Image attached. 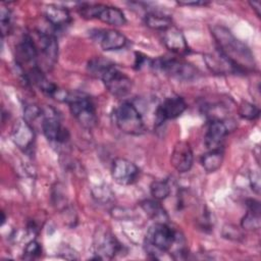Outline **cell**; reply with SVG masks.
<instances>
[{
  "instance_id": "cell-1",
  "label": "cell",
  "mask_w": 261,
  "mask_h": 261,
  "mask_svg": "<svg viewBox=\"0 0 261 261\" xmlns=\"http://www.w3.org/2000/svg\"><path fill=\"white\" fill-rule=\"evenodd\" d=\"M211 34L217 44V50L236 66L240 73L255 70L256 61L252 51L228 29L222 25H213Z\"/></svg>"
},
{
  "instance_id": "cell-2",
  "label": "cell",
  "mask_w": 261,
  "mask_h": 261,
  "mask_svg": "<svg viewBox=\"0 0 261 261\" xmlns=\"http://www.w3.org/2000/svg\"><path fill=\"white\" fill-rule=\"evenodd\" d=\"M177 231L165 222H155L152 224L145 239V250L153 258L159 259V254L169 252L176 237Z\"/></svg>"
},
{
  "instance_id": "cell-3",
  "label": "cell",
  "mask_w": 261,
  "mask_h": 261,
  "mask_svg": "<svg viewBox=\"0 0 261 261\" xmlns=\"http://www.w3.org/2000/svg\"><path fill=\"white\" fill-rule=\"evenodd\" d=\"M65 103L68 105L71 115L82 126L91 129L97 124L96 108L89 96L80 92H68Z\"/></svg>"
},
{
  "instance_id": "cell-4",
  "label": "cell",
  "mask_w": 261,
  "mask_h": 261,
  "mask_svg": "<svg viewBox=\"0 0 261 261\" xmlns=\"http://www.w3.org/2000/svg\"><path fill=\"white\" fill-rule=\"evenodd\" d=\"M151 67L177 81L190 82L199 76V70L190 62L172 57H160L152 60Z\"/></svg>"
},
{
  "instance_id": "cell-5",
  "label": "cell",
  "mask_w": 261,
  "mask_h": 261,
  "mask_svg": "<svg viewBox=\"0 0 261 261\" xmlns=\"http://www.w3.org/2000/svg\"><path fill=\"white\" fill-rule=\"evenodd\" d=\"M114 121L124 134L132 136L142 135L145 130L143 117L138 108L130 102H122L114 110Z\"/></svg>"
},
{
  "instance_id": "cell-6",
  "label": "cell",
  "mask_w": 261,
  "mask_h": 261,
  "mask_svg": "<svg viewBox=\"0 0 261 261\" xmlns=\"http://www.w3.org/2000/svg\"><path fill=\"white\" fill-rule=\"evenodd\" d=\"M93 248L95 259H112L122 251V245L107 228H97Z\"/></svg>"
},
{
  "instance_id": "cell-7",
  "label": "cell",
  "mask_w": 261,
  "mask_h": 261,
  "mask_svg": "<svg viewBox=\"0 0 261 261\" xmlns=\"http://www.w3.org/2000/svg\"><path fill=\"white\" fill-rule=\"evenodd\" d=\"M100 80L103 82L107 91L116 98H123L130 93L133 88L132 80L121 72L114 63L102 74Z\"/></svg>"
},
{
  "instance_id": "cell-8",
  "label": "cell",
  "mask_w": 261,
  "mask_h": 261,
  "mask_svg": "<svg viewBox=\"0 0 261 261\" xmlns=\"http://www.w3.org/2000/svg\"><path fill=\"white\" fill-rule=\"evenodd\" d=\"M39 50L34 39L25 35L15 47L16 65L21 69L22 73L38 66Z\"/></svg>"
},
{
  "instance_id": "cell-9",
  "label": "cell",
  "mask_w": 261,
  "mask_h": 261,
  "mask_svg": "<svg viewBox=\"0 0 261 261\" xmlns=\"http://www.w3.org/2000/svg\"><path fill=\"white\" fill-rule=\"evenodd\" d=\"M41 127L44 136L51 142L65 143L69 139L68 130L62 126L56 111L53 108L43 110Z\"/></svg>"
},
{
  "instance_id": "cell-10",
  "label": "cell",
  "mask_w": 261,
  "mask_h": 261,
  "mask_svg": "<svg viewBox=\"0 0 261 261\" xmlns=\"http://www.w3.org/2000/svg\"><path fill=\"white\" fill-rule=\"evenodd\" d=\"M140 175V168L125 158H116L111 165V176L121 186H129L137 181Z\"/></svg>"
},
{
  "instance_id": "cell-11",
  "label": "cell",
  "mask_w": 261,
  "mask_h": 261,
  "mask_svg": "<svg viewBox=\"0 0 261 261\" xmlns=\"http://www.w3.org/2000/svg\"><path fill=\"white\" fill-rule=\"evenodd\" d=\"M90 36L104 51L119 50L124 48L127 44L125 36L116 30L96 29L90 32Z\"/></svg>"
},
{
  "instance_id": "cell-12",
  "label": "cell",
  "mask_w": 261,
  "mask_h": 261,
  "mask_svg": "<svg viewBox=\"0 0 261 261\" xmlns=\"http://www.w3.org/2000/svg\"><path fill=\"white\" fill-rule=\"evenodd\" d=\"M11 139L19 150L29 153L33 149L36 139L33 125L24 118L16 120L11 129Z\"/></svg>"
},
{
  "instance_id": "cell-13",
  "label": "cell",
  "mask_w": 261,
  "mask_h": 261,
  "mask_svg": "<svg viewBox=\"0 0 261 261\" xmlns=\"http://www.w3.org/2000/svg\"><path fill=\"white\" fill-rule=\"evenodd\" d=\"M187 109V103L180 96L166 98L156 109V122L162 123L168 119H175Z\"/></svg>"
},
{
  "instance_id": "cell-14",
  "label": "cell",
  "mask_w": 261,
  "mask_h": 261,
  "mask_svg": "<svg viewBox=\"0 0 261 261\" xmlns=\"http://www.w3.org/2000/svg\"><path fill=\"white\" fill-rule=\"evenodd\" d=\"M193 161L194 155L190 144L185 141L177 142L174 145L170 156V163L173 168L179 173L187 172L191 169Z\"/></svg>"
},
{
  "instance_id": "cell-15",
  "label": "cell",
  "mask_w": 261,
  "mask_h": 261,
  "mask_svg": "<svg viewBox=\"0 0 261 261\" xmlns=\"http://www.w3.org/2000/svg\"><path fill=\"white\" fill-rule=\"evenodd\" d=\"M162 41L165 47L176 55L185 56L190 52V48L184 34L173 24L162 32Z\"/></svg>"
},
{
  "instance_id": "cell-16",
  "label": "cell",
  "mask_w": 261,
  "mask_h": 261,
  "mask_svg": "<svg viewBox=\"0 0 261 261\" xmlns=\"http://www.w3.org/2000/svg\"><path fill=\"white\" fill-rule=\"evenodd\" d=\"M228 129L227 124L223 120H211L204 137L206 147L209 150L220 149L224 138L228 134Z\"/></svg>"
},
{
  "instance_id": "cell-17",
  "label": "cell",
  "mask_w": 261,
  "mask_h": 261,
  "mask_svg": "<svg viewBox=\"0 0 261 261\" xmlns=\"http://www.w3.org/2000/svg\"><path fill=\"white\" fill-rule=\"evenodd\" d=\"M204 61L208 69L215 74H234L240 73L236 66L218 50L215 53L204 55Z\"/></svg>"
},
{
  "instance_id": "cell-18",
  "label": "cell",
  "mask_w": 261,
  "mask_h": 261,
  "mask_svg": "<svg viewBox=\"0 0 261 261\" xmlns=\"http://www.w3.org/2000/svg\"><path fill=\"white\" fill-rule=\"evenodd\" d=\"M44 16L51 25L57 29L64 28L71 22V16L67 8L56 4L46 5L44 8Z\"/></svg>"
},
{
  "instance_id": "cell-19",
  "label": "cell",
  "mask_w": 261,
  "mask_h": 261,
  "mask_svg": "<svg viewBox=\"0 0 261 261\" xmlns=\"http://www.w3.org/2000/svg\"><path fill=\"white\" fill-rule=\"evenodd\" d=\"M36 45L38 50H41L45 59L50 64H54L58 56V43L56 37L52 33L40 32L39 44Z\"/></svg>"
},
{
  "instance_id": "cell-20",
  "label": "cell",
  "mask_w": 261,
  "mask_h": 261,
  "mask_svg": "<svg viewBox=\"0 0 261 261\" xmlns=\"http://www.w3.org/2000/svg\"><path fill=\"white\" fill-rule=\"evenodd\" d=\"M98 19L113 27H121L126 23V17L119 8L104 4H102Z\"/></svg>"
},
{
  "instance_id": "cell-21",
  "label": "cell",
  "mask_w": 261,
  "mask_h": 261,
  "mask_svg": "<svg viewBox=\"0 0 261 261\" xmlns=\"http://www.w3.org/2000/svg\"><path fill=\"white\" fill-rule=\"evenodd\" d=\"M141 208L144 210V212L155 222H165L167 223L168 215L166 210L163 208V206L160 204L159 201L153 199V200H144L140 203Z\"/></svg>"
},
{
  "instance_id": "cell-22",
  "label": "cell",
  "mask_w": 261,
  "mask_h": 261,
  "mask_svg": "<svg viewBox=\"0 0 261 261\" xmlns=\"http://www.w3.org/2000/svg\"><path fill=\"white\" fill-rule=\"evenodd\" d=\"M145 23L152 30L164 32L172 25V19L169 15L159 11H149L145 14Z\"/></svg>"
},
{
  "instance_id": "cell-23",
  "label": "cell",
  "mask_w": 261,
  "mask_h": 261,
  "mask_svg": "<svg viewBox=\"0 0 261 261\" xmlns=\"http://www.w3.org/2000/svg\"><path fill=\"white\" fill-rule=\"evenodd\" d=\"M223 162V151L221 149L209 150L201 157V164L207 173L218 170Z\"/></svg>"
},
{
  "instance_id": "cell-24",
  "label": "cell",
  "mask_w": 261,
  "mask_h": 261,
  "mask_svg": "<svg viewBox=\"0 0 261 261\" xmlns=\"http://www.w3.org/2000/svg\"><path fill=\"white\" fill-rule=\"evenodd\" d=\"M113 64V62H111L110 60L98 56V57H94L91 60H89L88 65H87V69L88 72L95 76L100 79L102 76V74Z\"/></svg>"
},
{
  "instance_id": "cell-25",
  "label": "cell",
  "mask_w": 261,
  "mask_h": 261,
  "mask_svg": "<svg viewBox=\"0 0 261 261\" xmlns=\"http://www.w3.org/2000/svg\"><path fill=\"white\" fill-rule=\"evenodd\" d=\"M150 193L153 199L162 201L170 194V186L166 180H153L150 185Z\"/></svg>"
},
{
  "instance_id": "cell-26",
  "label": "cell",
  "mask_w": 261,
  "mask_h": 261,
  "mask_svg": "<svg viewBox=\"0 0 261 261\" xmlns=\"http://www.w3.org/2000/svg\"><path fill=\"white\" fill-rule=\"evenodd\" d=\"M239 115L247 120H255L260 115V109L251 102L242 101L239 105Z\"/></svg>"
},
{
  "instance_id": "cell-27",
  "label": "cell",
  "mask_w": 261,
  "mask_h": 261,
  "mask_svg": "<svg viewBox=\"0 0 261 261\" xmlns=\"http://www.w3.org/2000/svg\"><path fill=\"white\" fill-rule=\"evenodd\" d=\"M241 226L248 230H257L260 228V212L248 210L242 218Z\"/></svg>"
},
{
  "instance_id": "cell-28",
  "label": "cell",
  "mask_w": 261,
  "mask_h": 261,
  "mask_svg": "<svg viewBox=\"0 0 261 261\" xmlns=\"http://www.w3.org/2000/svg\"><path fill=\"white\" fill-rule=\"evenodd\" d=\"M41 255H42V247L37 241L32 240L25 245L24 250H23V258L24 259L34 260V259L40 258Z\"/></svg>"
},
{
  "instance_id": "cell-29",
  "label": "cell",
  "mask_w": 261,
  "mask_h": 261,
  "mask_svg": "<svg viewBox=\"0 0 261 261\" xmlns=\"http://www.w3.org/2000/svg\"><path fill=\"white\" fill-rule=\"evenodd\" d=\"M0 21H1V32H2V37H5L8 35L11 31V12L8 8L2 6L1 7V12H0Z\"/></svg>"
},
{
  "instance_id": "cell-30",
  "label": "cell",
  "mask_w": 261,
  "mask_h": 261,
  "mask_svg": "<svg viewBox=\"0 0 261 261\" xmlns=\"http://www.w3.org/2000/svg\"><path fill=\"white\" fill-rule=\"evenodd\" d=\"M24 119L32 124V121H35L39 117H43V109L35 104H29L25 106L24 110Z\"/></svg>"
},
{
  "instance_id": "cell-31",
  "label": "cell",
  "mask_w": 261,
  "mask_h": 261,
  "mask_svg": "<svg viewBox=\"0 0 261 261\" xmlns=\"http://www.w3.org/2000/svg\"><path fill=\"white\" fill-rule=\"evenodd\" d=\"M222 236L224 238H226V239L233 240V241H239V239L243 237V234H242L241 230L239 229V227H237L234 225H231V224L223 226Z\"/></svg>"
},
{
  "instance_id": "cell-32",
  "label": "cell",
  "mask_w": 261,
  "mask_h": 261,
  "mask_svg": "<svg viewBox=\"0 0 261 261\" xmlns=\"http://www.w3.org/2000/svg\"><path fill=\"white\" fill-rule=\"evenodd\" d=\"M112 196H113L112 192L105 186L98 187L97 193H94V197L98 201H102V202H108L112 198Z\"/></svg>"
},
{
  "instance_id": "cell-33",
  "label": "cell",
  "mask_w": 261,
  "mask_h": 261,
  "mask_svg": "<svg viewBox=\"0 0 261 261\" xmlns=\"http://www.w3.org/2000/svg\"><path fill=\"white\" fill-rule=\"evenodd\" d=\"M249 184L250 187L252 189V191H254L256 194L260 193V173L257 170H253L249 173Z\"/></svg>"
},
{
  "instance_id": "cell-34",
  "label": "cell",
  "mask_w": 261,
  "mask_h": 261,
  "mask_svg": "<svg viewBox=\"0 0 261 261\" xmlns=\"http://www.w3.org/2000/svg\"><path fill=\"white\" fill-rule=\"evenodd\" d=\"M152 60L148 58V56L143 55L141 53H136V61H135V68L136 69H141L143 66L149 65L151 66Z\"/></svg>"
},
{
  "instance_id": "cell-35",
  "label": "cell",
  "mask_w": 261,
  "mask_h": 261,
  "mask_svg": "<svg viewBox=\"0 0 261 261\" xmlns=\"http://www.w3.org/2000/svg\"><path fill=\"white\" fill-rule=\"evenodd\" d=\"M178 5H185V6H205L208 5L209 2L207 1H177L176 2Z\"/></svg>"
},
{
  "instance_id": "cell-36",
  "label": "cell",
  "mask_w": 261,
  "mask_h": 261,
  "mask_svg": "<svg viewBox=\"0 0 261 261\" xmlns=\"http://www.w3.org/2000/svg\"><path fill=\"white\" fill-rule=\"evenodd\" d=\"M249 4L251 5V7L254 9V11L256 12V14H257V16L258 17H260V7H261V4H260V2H249Z\"/></svg>"
}]
</instances>
